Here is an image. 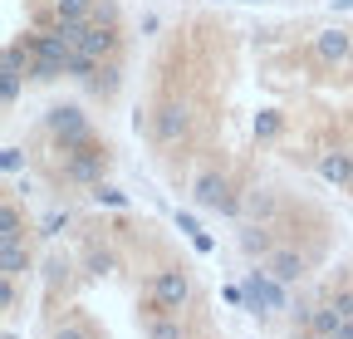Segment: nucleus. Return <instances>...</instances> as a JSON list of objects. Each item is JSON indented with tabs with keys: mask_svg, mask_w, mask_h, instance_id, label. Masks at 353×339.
<instances>
[{
	"mask_svg": "<svg viewBox=\"0 0 353 339\" xmlns=\"http://www.w3.org/2000/svg\"><path fill=\"white\" fill-rule=\"evenodd\" d=\"M25 50L34 55V79H59V74H69V45L54 35V25L50 30H25Z\"/></svg>",
	"mask_w": 353,
	"mask_h": 339,
	"instance_id": "obj_1",
	"label": "nucleus"
},
{
	"mask_svg": "<svg viewBox=\"0 0 353 339\" xmlns=\"http://www.w3.org/2000/svg\"><path fill=\"white\" fill-rule=\"evenodd\" d=\"M44 128H50V138H54L64 153H74V148H83V143H94L88 113H83L79 104H54L50 113H44Z\"/></svg>",
	"mask_w": 353,
	"mask_h": 339,
	"instance_id": "obj_2",
	"label": "nucleus"
},
{
	"mask_svg": "<svg viewBox=\"0 0 353 339\" xmlns=\"http://www.w3.org/2000/svg\"><path fill=\"white\" fill-rule=\"evenodd\" d=\"M290 285L285 280H275L270 271H250L245 275V310L250 315H280V310H290V295H285Z\"/></svg>",
	"mask_w": 353,
	"mask_h": 339,
	"instance_id": "obj_3",
	"label": "nucleus"
},
{
	"mask_svg": "<svg viewBox=\"0 0 353 339\" xmlns=\"http://www.w3.org/2000/svg\"><path fill=\"white\" fill-rule=\"evenodd\" d=\"M192 192H196V202H201L206 211H221V217H241V202L231 197V182L221 177V173H201Z\"/></svg>",
	"mask_w": 353,
	"mask_h": 339,
	"instance_id": "obj_4",
	"label": "nucleus"
},
{
	"mask_svg": "<svg viewBox=\"0 0 353 339\" xmlns=\"http://www.w3.org/2000/svg\"><path fill=\"white\" fill-rule=\"evenodd\" d=\"M152 300H157V310H182L187 300H192V280L182 275V271H157L152 275Z\"/></svg>",
	"mask_w": 353,
	"mask_h": 339,
	"instance_id": "obj_5",
	"label": "nucleus"
},
{
	"mask_svg": "<svg viewBox=\"0 0 353 339\" xmlns=\"http://www.w3.org/2000/svg\"><path fill=\"white\" fill-rule=\"evenodd\" d=\"M79 50H83L88 59H99V64H113V55H118V35H113V25H108V20H88V25H83V39H79Z\"/></svg>",
	"mask_w": 353,
	"mask_h": 339,
	"instance_id": "obj_6",
	"label": "nucleus"
},
{
	"mask_svg": "<svg viewBox=\"0 0 353 339\" xmlns=\"http://www.w3.org/2000/svg\"><path fill=\"white\" fill-rule=\"evenodd\" d=\"M187 128H192L187 104H162V108L152 113V138H157V143H182Z\"/></svg>",
	"mask_w": 353,
	"mask_h": 339,
	"instance_id": "obj_7",
	"label": "nucleus"
},
{
	"mask_svg": "<svg viewBox=\"0 0 353 339\" xmlns=\"http://www.w3.org/2000/svg\"><path fill=\"white\" fill-rule=\"evenodd\" d=\"M314 59L329 64V69L348 64V59H353V35H348V30H319V35H314Z\"/></svg>",
	"mask_w": 353,
	"mask_h": 339,
	"instance_id": "obj_8",
	"label": "nucleus"
},
{
	"mask_svg": "<svg viewBox=\"0 0 353 339\" xmlns=\"http://www.w3.org/2000/svg\"><path fill=\"white\" fill-rule=\"evenodd\" d=\"M103 167H108V157H103L94 143H83V148L69 153V167H64V173H69L74 182H103Z\"/></svg>",
	"mask_w": 353,
	"mask_h": 339,
	"instance_id": "obj_9",
	"label": "nucleus"
},
{
	"mask_svg": "<svg viewBox=\"0 0 353 339\" xmlns=\"http://www.w3.org/2000/svg\"><path fill=\"white\" fill-rule=\"evenodd\" d=\"M260 266L270 271L275 280H285V285H299V280H304V256H299V251H290V246H275Z\"/></svg>",
	"mask_w": 353,
	"mask_h": 339,
	"instance_id": "obj_10",
	"label": "nucleus"
},
{
	"mask_svg": "<svg viewBox=\"0 0 353 339\" xmlns=\"http://www.w3.org/2000/svg\"><path fill=\"white\" fill-rule=\"evenodd\" d=\"M319 177H324V182H334V187H348V182H353V153L329 148V153L319 157Z\"/></svg>",
	"mask_w": 353,
	"mask_h": 339,
	"instance_id": "obj_11",
	"label": "nucleus"
},
{
	"mask_svg": "<svg viewBox=\"0 0 353 339\" xmlns=\"http://www.w3.org/2000/svg\"><path fill=\"white\" fill-rule=\"evenodd\" d=\"M241 251L245 256H255V261H265L275 251V236H270V226L265 222H250V226H241Z\"/></svg>",
	"mask_w": 353,
	"mask_h": 339,
	"instance_id": "obj_12",
	"label": "nucleus"
},
{
	"mask_svg": "<svg viewBox=\"0 0 353 339\" xmlns=\"http://www.w3.org/2000/svg\"><path fill=\"white\" fill-rule=\"evenodd\" d=\"M241 211H245L250 222H275V211H280V197H275L270 187H255V192L241 202Z\"/></svg>",
	"mask_w": 353,
	"mask_h": 339,
	"instance_id": "obj_13",
	"label": "nucleus"
},
{
	"mask_svg": "<svg viewBox=\"0 0 353 339\" xmlns=\"http://www.w3.org/2000/svg\"><path fill=\"white\" fill-rule=\"evenodd\" d=\"M304 320H309V334H319V339H339V329H343V315H339L334 300L319 305V310H309Z\"/></svg>",
	"mask_w": 353,
	"mask_h": 339,
	"instance_id": "obj_14",
	"label": "nucleus"
},
{
	"mask_svg": "<svg viewBox=\"0 0 353 339\" xmlns=\"http://www.w3.org/2000/svg\"><path fill=\"white\" fill-rule=\"evenodd\" d=\"M30 271V256H25V246L20 241H0V275H25Z\"/></svg>",
	"mask_w": 353,
	"mask_h": 339,
	"instance_id": "obj_15",
	"label": "nucleus"
},
{
	"mask_svg": "<svg viewBox=\"0 0 353 339\" xmlns=\"http://www.w3.org/2000/svg\"><path fill=\"white\" fill-rule=\"evenodd\" d=\"M99 0H50V15L54 20H94Z\"/></svg>",
	"mask_w": 353,
	"mask_h": 339,
	"instance_id": "obj_16",
	"label": "nucleus"
},
{
	"mask_svg": "<svg viewBox=\"0 0 353 339\" xmlns=\"http://www.w3.org/2000/svg\"><path fill=\"white\" fill-rule=\"evenodd\" d=\"M0 241H20V211L10 202L0 206Z\"/></svg>",
	"mask_w": 353,
	"mask_h": 339,
	"instance_id": "obj_17",
	"label": "nucleus"
},
{
	"mask_svg": "<svg viewBox=\"0 0 353 339\" xmlns=\"http://www.w3.org/2000/svg\"><path fill=\"white\" fill-rule=\"evenodd\" d=\"M83 266H88V275H108V271H113V251L94 246V251H88V256H83Z\"/></svg>",
	"mask_w": 353,
	"mask_h": 339,
	"instance_id": "obj_18",
	"label": "nucleus"
},
{
	"mask_svg": "<svg viewBox=\"0 0 353 339\" xmlns=\"http://www.w3.org/2000/svg\"><path fill=\"white\" fill-rule=\"evenodd\" d=\"M275 133H280V113H275V108L255 113V138H275Z\"/></svg>",
	"mask_w": 353,
	"mask_h": 339,
	"instance_id": "obj_19",
	"label": "nucleus"
},
{
	"mask_svg": "<svg viewBox=\"0 0 353 339\" xmlns=\"http://www.w3.org/2000/svg\"><path fill=\"white\" fill-rule=\"evenodd\" d=\"M0 104H6V108L20 104V74H0Z\"/></svg>",
	"mask_w": 353,
	"mask_h": 339,
	"instance_id": "obj_20",
	"label": "nucleus"
},
{
	"mask_svg": "<svg viewBox=\"0 0 353 339\" xmlns=\"http://www.w3.org/2000/svg\"><path fill=\"white\" fill-rule=\"evenodd\" d=\"M64 226H69V211H44V222H39V236H50V241H54Z\"/></svg>",
	"mask_w": 353,
	"mask_h": 339,
	"instance_id": "obj_21",
	"label": "nucleus"
},
{
	"mask_svg": "<svg viewBox=\"0 0 353 339\" xmlns=\"http://www.w3.org/2000/svg\"><path fill=\"white\" fill-rule=\"evenodd\" d=\"M148 339H187V334H182V325H176V320H152V325H148Z\"/></svg>",
	"mask_w": 353,
	"mask_h": 339,
	"instance_id": "obj_22",
	"label": "nucleus"
},
{
	"mask_svg": "<svg viewBox=\"0 0 353 339\" xmlns=\"http://www.w3.org/2000/svg\"><path fill=\"white\" fill-rule=\"evenodd\" d=\"M94 202H99V206H118V211L128 206V197H123L118 187H103V182H94Z\"/></svg>",
	"mask_w": 353,
	"mask_h": 339,
	"instance_id": "obj_23",
	"label": "nucleus"
},
{
	"mask_svg": "<svg viewBox=\"0 0 353 339\" xmlns=\"http://www.w3.org/2000/svg\"><path fill=\"white\" fill-rule=\"evenodd\" d=\"M0 167H6V173L15 177V173H20V167H25V153H20L15 143H6V148H0Z\"/></svg>",
	"mask_w": 353,
	"mask_h": 339,
	"instance_id": "obj_24",
	"label": "nucleus"
},
{
	"mask_svg": "<svg viewBox=\"0 0 353 339\" xmlns=\"http://www.w3.org/2000/svg\"><path fill=\"white\" fill-rule=\"evenodd\" d=\"M69 275V261L64 256H50V261H44V280H50V285H59Z\"/></svg>",
	"mask_w": 353,
	"mask_h": 339,
	"instance_id": "obj_25",
	"label": "nucleus"
},
{
	"mask_svg": "<svg viewBox=\"0 0 353 339\" xmlns=\"http://www.w3.org/2000/svg\"><path fill=\"white\" fill-rule=\"evenodd\" d=\"M88 84H94L99 94H113V89H118V64H108V69H103V79H88Z\"/></svg>",
	"mask_w": 353,
	"mask_h": 339,
	"instance_id": "obj_26",
	"label": "nucleus"
},
{
	"mask_svg": "<svg viewBox=\"0 0 353 339\" xmlns=\"http://www.w3.org/2000/svg\"><path fill=\"white\" fill-rule=\"evenodd\" d=\"M0 305H6V310L20 305V295H15V280H10V275H6V285H0Z\"/></svg>",
	"mask_w": 353,
	"mask_h": 339,
	"instance_id": "obj_27",
	"label": "nucleus"
},
{
	"mask_svg": "<svg viewBox=\"0 0 353 339\" xmlns=\"http://www.w3.org/2000/svg\"><path fill=\"white\" fill-rule=\"evenodd\" d=\"M50 339H88V329H83V325H59Z\"/></svg>",
	"mask_w": 353,
	"mask_h": 339,
	"instance_id": "obj_28",
	"label": "nucleus"
},
{
	"mask_svg": "<svg viewBox=\"0 0 353 339\" xmlns=\"http://www.w3.org/2000/svg\"><path fill=\"white\" fill-rule=\"evenodd\" d=\"M176 226H182V236H196L201 231V222L192 217V211H176Z\"/></svg>",
	"mask_w": 353,
	"mask_h": 339,
	"instance_id": "obj_29",
	"label": "nucleus"
},
{
	"mask_svg": "<svg viewBox=\"0 0 353 339\" xmlns=\"http://www.w3.org/2000/svg\"><path fill=\"white\" fill-rule=\"evenodd\" d=\"M334 305H339L343 320H353V290H339V295H334Z\"/></svg>",
	"mask_w": 353,
	"mask_h": 339,
	"instance_id": "obj_30",
	"label": "nucleus"
},
{
	"mask_svg": "<svg viewBox=\"0 0 353 339\" xmlns=\"http://www.w3.org/2000/svg\"><path fill=\"white\" fill-rule=\"evenodd\" d=\"M192 246H196V251H201V256H211V251H216V241H211V236H206V231H196V236H192Z\"/></svg>",
	"mask_w": 353,
	"mask_h": 339,
	"instance_id": "obj_31",
	"label": "nucleus"
},
{
	"mask_svg": "<svg viewBox=\"0 0 353 339\" xmlns=\"http://www.w3.org/2000/svg\"><path fill=\"white\" fill-rule=\"evenodd\" d=\"M329 6H334V10H353V0H329Z\"/></svg>",
	"mask_w": 353,
	"mask_h": 339,
	"instance_id": "obj_32",
	"label": "nucleus"
}]
</instances>
